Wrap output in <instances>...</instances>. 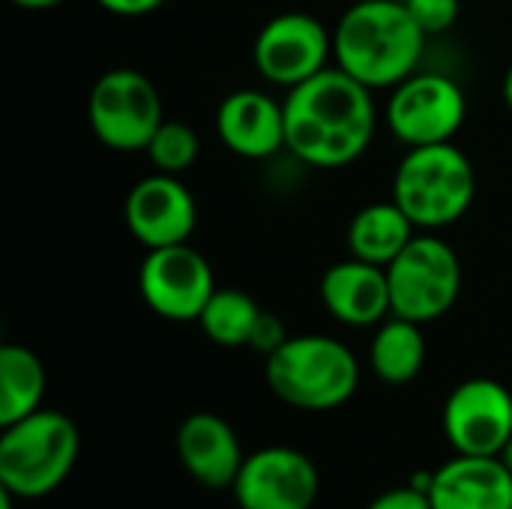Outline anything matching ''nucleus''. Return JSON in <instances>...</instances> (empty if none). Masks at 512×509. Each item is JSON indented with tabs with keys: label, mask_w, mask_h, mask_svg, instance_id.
<instances>
[{
	"label": "nucleus",
	"mask_w": 512,
	"mask_h": 509,
	"mask_svg": "<svg viewBox=\"0 0 512 509\" xmlns=\"http://www.w3.org/2000/svg\"><path fill=\"white\" fill-rule=\"evenodd\" d=\"M372 87L339 66H327L288 90L285 135L288 150L312 168H342L360 159L375 138Z\"/></svg>",
	"instance_id": "1"
},
{
	"label": "nucleus",
	"mask_w": 512,
	"mask_h": 509,
	"mask_svg": "<svg viewBox=\"0 0 512 509\" xmlns=\"http://www.w3.org/2000/svg\"><path fill=\"white\" fill-rule=\"evenodd\" d=\"M426 39L405 0H354L333 30V57L360 84L393 90L417 72Z\"/></svg>",
	"instance_id": "2"
},
{
	"label": "nucleus",
	"mask_w": 512,
	"mask_h": 509,
	"mask_svg": "<svg viewBox=\"0 0 512 509\" xmlns=\"http://www.w3.org/2000/svg\"><path fill=\"white\" fill-rule=\"evenodd\" d=\"M477 171L453 141L408 147L393 174V201L420 231L456 225L474 204Z\"/></svg>",
	"instance_id": "3"
},
{
	"label": "nucleus",
	"mask_w": 512,
	"mask_h": 509,
	"mask_svg": "<svg viewBox=\"0 0 512 509\" xmlns=\"http://www.w3.org/2000/svg\"><path fill=\"white\" fill-rule=\"evenodd\" d=\"M267 384L291 408L333 411L357 393L360 363L351 348L333 336H288V342L267 357Z\"/></svg>",
	"instance_id": "4"
},
{
	"label": "nucleus",
	"mask_w": 512,
	"mask_h": 509,
	"mask_svg": "<svg viewBox=\"0 0 512 509\" xmlns=\"http://www.w3.org/2000/svg\"><path fill=\"white\" fill-rule=\"evenodd\" d=\"M81 450L78 426L60 411H33L3 426L0 435V486L15 498L51 495L75 468Z\"/></svg>",
	"instance_id": "5"
},
{
	"label": "nucleus",
	"mask_w": 512,
	"mask_h": 509,
	"mask_svg": "<svg viewBox=\"0 0 512 509\" xmlns=\"http://www.w3.org/2000/svg\"><path fill=\"white\" fill-rule=\"evenodd\" d=\"M387 279L393 315L429 324L456 306L462 294V261L447 240L417 234L387 267Z\"/></svg>",
	"instance_id": "6"
},
{
	"label": "nucleus",
	"mask_w": 512,
	"mask_h": 509,
	"mask_svg": "<svg viewBox=\"0 0 512 509\" xmlns=\"http://www.w3.org/2000/svg\"><path fill=\"white\" fill-rule=\"evenodd\" d=\"M162 120L165 114L159 90L138 69H108L96 78L87 96V123L93 135L120 153L147 150Z\"/></svg>",
	"instance_id": "7"
},
{
	"label": "nucleus",
	"mask_w": 512,
	"mask_h": 509,
	"mask_svg": "<svg viewBox=\"0 0 512 509\" xmlns=\"http://www.w3.org/2000/svg\"><path fill=\"white\" fill-rule=\"evenodd\" d=\"M465 117V90L444 72H414L387 99V126L405 147L453 141Z\"/></svg>",
	"instance_id": "8"
},
{
	"label": "nucleus",
	"mask_w": 512,
	"mask_h": 509,
	"mask_svg": "<svg viewBox=\"0 0 512 509\" xmlns=\"http://www.w3.org/2000/svg\"><path fill=\"white\" fill-rule=\"evenodd\" d=\"M330 57L333 30L309 12H282L270 18L252 45V60L264 81L288 90L327 69Z\"/></svg>",
	"instance_id": "9"
},
{
	"label": "nucleus",
	"mask_w": 512,
	"mask_h": 509,
	"mask_svg": "<svg viewBox=\"0 0 512 509\" xmlns=\"http://www.w3.org/2000/svg\"><path fill=\"white\" fill-rule=\"evenodd\" d=\"M141 300L165 321H198L216 291L213 267L189 243L147 249L138 270Z\"/></svg>",
	"instance_id": "10"
},
{
	"label": "nucleus",
	"mask_w": 512,
	"mask_h": 509,
	"mask_svg": "<svg viewBox=\"0 0 512 509\" xmlns=\"http://www.w3.org/2000/svg\"><path fill=\"white\" fill-rule=\"evenodd\" d=\"M441 423L459 456H501L512 438V393L495 378L462 381L447 396Z\"/></svg>",
	"instance_id": "11"
},
{
	"label": "nucleus",
	"mask_w": 512,
	"mask_h": 509,
	"mask_svg": "<svg viewBox=\"0 0 512 509\" xmlns=\"http://www.w3.org/2000/svg\"><path fill=\"white\" fill-rule=\"evenodd\" d=\"M231 492L240 509H312L321 477L306 453L294 447H264L246 456Z\"/></svg>",
	"instance_id": "12"
},
{
	"label": "nucleus",
	"mask_w": 512,
	"mask_h": 509,
	"mask_svg": "<svg viewBox=\"0 0 512 509\" xmlns=\"http://www.w3.org/2000/svg\"><path fill=\"white\" fill-rule=\"evenodd\" d=\"M126 225L129 234L144 249H162L189 243L198 225V207L189 186L174 174L141 177L126 195Z\"/></svg>",
	"instance_id": "13"
},
{
	"label": "nucleus",
	"mask_w": 512,
	"mask_h": 509,
	"mask_svg": "<svg viewBox=\"0 0 512 509\" xmlns=\"http://www.w3.org/2000/svg\"><path fill=\"white\" fill-rule=\"evenodd\" d=\"M216 132L240 159H270L288 147L285 102L264 90H234L216 108Z\"/></svg>",
	"instance_id": "14"
},
{
	"label": "nucleus",
	"mask_w": 512,
	"mask_h": 509,
	"mask_svg": "<svg viewBox=\"0 0 512 509\" xmlns=\"http://www.w3.org/2000/svg\"><path fill=\"white\" fill-rule=\"evenodd\" d=\"M324 309L348 327H372L393 315L387 267L348 258L333 264L321 279Z\"/></svg>",
	"instance_id": "15"
},
{
	"label": "nucleus",
	"mask_w": 512,
	"mask_h": 509,
	"mask_svg": "<svg viewBox=\"0 0 512 509\" xmlns=\"http://www.w3.org/2000/svg\"><path fill=\"white\" fill-rule=\"evenodd\" d=\"M177 456L192 480L207 489H231L246 456L237 432L216 414H192L177 429Z\"/></svg>",
	"instance_id": "16"
},
{
	"label": "nucleus",
	"mask_w": 512,
	"mask_h": 509,
	"mask_svg": "<svg viewBox=\"0 0 512 509\" xmlns=\"http://www.w3.org/2000/svg\"><path fill=\"white\" fill-rule=\"evenodd\" d=\"M432 509H512V474L501 456H459L435 471Z\"/></svg>",
	"instance_id": "17"
},
{
	"label": "nucleus",
	"mask_w": 512,
	"mask_h": 509,
	"mask_svg": "<svg viewBox=\"0 0 512 509\" xmlns=\"http://www.w3.org/2000/svg\"><path fill=\"white\" fill-rule=\"evenodd\" d=\"M417 237V225L396 201H375L354 213L348 225V252L360 261L390 267Z\"/></svg>",
	"instance_id": "18"
},
{
	"label": "nucleus",
	"mask_w": 512,
	"mask_h": 509,
	"mask_svg": "<svg viewBox=\"0 0 512 509\" xmlns=\"http://www.w3.org/2000/svg\"><path fill=\"white\" fill-rule=\"evenodd\" d=\"M369 366L378 381L402 387L411 384L426 366V336L423 324L390 315L381 321L372 345H369Z\"/></svg>",
	"instance_id": "19"
},
{
	"label": "nucleus",
	"mask_w": 512,
	"mask_h": 509,
	"mask_svg": "<svg viewBox=\"0 0 512 509\" xmlns=\"http://www.w3.org/2000/svg\"><path fill=\"white\" fill-rule=\"evenodd\" d=\"M45 396V366L24 345L0 348V429L39 411Z\"/></svg>",
	"instance_id": "20"
},
{
	"label": "nucleus",
	"mask_w": 512,
	"mask_h": 509,
	"mask_svg": "<svg viewBox=\"0 0 512 509\" xmlns=\"http://www.w3.org/2000/svg\"><path fill=\"white\" fill-rule=\"evenodd\" d=\"M261 306L240 288H216L207 300L198 324L204 336L222 348H243L261 318Z\"/></svg>",
	"instance_id": "21"
},
{
	"label": "nucleus",
	"mask_w": 512,
	"mask_h": 509,
	"mask_svg": "<svg viewBox=\"0 0 512 509\" xmlns=\"http://www.w3.org/2000/svg\"><path fill=\"white\" fill-rule=\"evenodd\" d=\"M144 153L150 156L156 171L180 177L183 171H189L195 165V159L201 153V141H198V132L189 123L162 120V126L153 132Z\"/></svg>",
	"instance_id": "22"
},
{
	"label": "nucleus",
	"mask_w": 512,
	"mask_h": 509,
	"mask_svg": "<svg viewBox=\"0 0 512 509\" xmlns=\"http://www.w3.org/2000/svg\"><path fill=\"white\" fill-rule=\"evenodd\" d=\"M405 6L426 36L447 33L462 12V0H405Z\"/></svg>",
	"instance_id": "23"
},
{
	"label": "nucleus",
	"mask_w": 512,
	"mask_h": 509,
	"mask_svg": "<svg viewBox=\"0 0 512 509\" xmlns=\"http://www.w3.org/2000/svg\"><path fill=\"white\" fill-rule=\"evenodd\" d=\"M285 342H288L285 324H282L273 312H261V318H258V324H255V330H252L246 348H252V351L270 357V354H276Z\"/></svg>",
	"instance_id": "24"
},
{
	"label": "nucleus",
	"mask_w": 512,
	"mask_h": 509,
	"mask_svg": "<svg viewBox=\"0 0 512 509\" xmlns=\"http://www.w3.org/2000/svg\"><path fill=\"white\" fill-rule=\"evenodd\" d=\"M366 509H432V501H429V495L417 492L408 483L402 489H390V492L378 495Z\"/></svg>",
	"instance_id": "25"
},
{
	"label": "nucleus",
	"mask_w": 512,
	"mask_h": 509,
	"mask_svg": "<svg viewBox=\"0 0 512 509\" xmlns=\"http://www.w3.org/2000/svg\"><path fill=\"white\" fill-rule=\"evenodd\" d=\"M105 12L111 15H123V18H138V15H150L156 12L165 0H96Z\"/></svg>",
	"instance_id": "26"
},
{
	"label": "nucleus",
	"mask_w": 512,
	"mask_h": 509,
	"mask_svg": "<svg viewBox=\"0 0 512 509\" xmlns=\"http://www.w3.org/2000/svg\"><path fill=\"white\" fill-rule=\"evenodd\" d=\"M12 3L21 6V9H54V6H60L66 0H12Z\"/></svg>",
	"instance_id": "27"
},
{
	"label": "nucleus",
	"mask_w": 512,
	"mask_h": 509,
	"mask_svg": "<svg viewBox=\"0 0 512 509\" xmlns=\"http://www.w3.org/2000/svg\"><path fill=\"white\" fill-rule=\"evenodd\" d=\"M504 102H507V108L512 111V66L507 69V75H504Z\"/></svg>",
	"instance_id": "28"
},
{
	"label": "nucleus",
	"mask_w": 512,
	"mask_h": 509,
	"mask_svg": "<svg viewBox=\"0 0 512 509\" xmlns=\"http://www.w3.org/2000/svg\"><path fill=\"white\" fill-rule=\"evenodd\" d=\"M501 462L507 465V471H510V474H512V438H510V441H507V447L501 450Z\"/></svg>",
	"instance_id": "29"
},
{
	"label": "nucleus",
	"mask_w": 512,
	"mask_h": 509,
	"mask_svg": "<svg viewBox=\"0 0 512 509\" xmlns=\"http://www.w3.org/2000/svg\"><path fill=\"white\" fill-rule=\"evenodd\" d=\"M12 498H15V495H12L9 489L0 486V509H12Z\"/></svg>",
	"instance_id": "30"
}]
</instances>
